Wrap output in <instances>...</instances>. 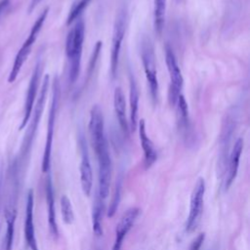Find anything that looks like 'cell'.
<instances>
[{"mask_svg":"<svg viewBox=\"0 0 250 250\" xmlns=\"http://www.w3.org/2000/svg\"><path fill=\"white\" fill-rule=\"evenodd\" d=\"M89 132L95 149L99 167L98 195L104 200L108 195L111 177V158L108 143L104 131V115L101 107L96 104L91 108L89 119Z\"/></svg>","mask_w":250,"mask_h":250,"instance_id":"1","label":"cell"},{"mask_svg":"<svg viewBox=\"0 0 250 250\" xmlns=\"http://www.w3.org/2000/svg\"><path fill=\"white\" fill-rule=\"evenodd\" d=\"M84 38L85 24L82 20H79L67 33L65 40V55L68 65V81L71 84L76 82L80 73Z\"/></svg>","mask_w":250,"mask_h":250,"instance_id":"2","label":"cell"},{"mask_svg":"<svg viewBox=\"0 0 250 250\" xmlns=\"http://www.w3.org/2000/svg\"><path fill=\"white\" fill-rule=\"evenodd\" d=\"M48 12H49V8H46L40 14V16L37 18V20L33 23L27 38L25 39V41L23 42L22 46L19 50V52H18V54H17V56L15 58L12 69H11L10 74H9V77H8V82L9 83H13L17 79L18 74L20 73V71L21 69V66L23 65L24 62L26 61L27 57L29 56V54L31 52L32 46H33V44L35 43V41H36V39L38 37V34H39V32H40L44 22H45V20L47 19Z\"/></svg>","mask_w":250,"mask_h":250,"instance_id":"3","label":"cell"},{"mask_svg":"<svg viewBox=\"0 0 250 250\" xmlns=\"http://www.w3.org/2000/svg\"><path fill=\"white\" fill-rule=\"evenodd\" d=\"M60 94H61L60 82H59L58 77H56L53 81V87H52V99H51V105H50L49 116H48L46 143H45L43 159H42V171L44 173L49 172L50 166H51L52 145H53V137H54L56 117H57V112H58V109H59Z\"/></svg>","mask_w":250,"mask_h":250,"instance_id":"4","label":"cell"},{"mask_svg":"<svg viewBox=\"0 0 250 250\" xmlns=\"http://www.w3.org/2000/svg\"><path fill=\"white\" fill-rule=\"evenodd\" d=\"M141 58L146 74V79L149 88V94L152 103L156 104L158 100L159 85L157 79V71L155 64V55L151 41L148 38H144L141 44Z\"/></svg>","mask_w":250,"mask_h":250,"instance_id":"5","label":"cell"},{"mask_svg":"<svg viewBox=\"0 0 250 250\" xmlns=\"http://www.w3.org/2000/svg\"><path fill=\"white\" fill-rule=\"evenodd\" d=\"M48 88H49V75H45L44 79H43V83L41 86V90L39 93V97L36 101L35 106H33V115H32V120L30 122V125L27 129V132L25 134L23 143H22V146H21V155L25 156L30 149L31 144L33 142L35 133L37 131L41 116H42V112L45 106V103H46V98H47V93H48Z\"/></svg>","mask_w":250,"mask_h":250,"instance_id":"6","label":"cell"},{"mask_svg":"<svg viewBox=\"0 0 250 250\" xmlns=\"http://www.w3.org/2000/svg\"><path fill=\"white\" fill-rule=\"evenodd\" d=\"M127 24V10L125 8H121L117 14L116 20L113 25L112 38H111V51H110V73L112 78L116 76L118 63H119V56L122 41L126 31Z\"/></svg>","mask_w":250,"mask_h":250,"instance_id":"7","label":"cell"},{"mask_svg":"<svg viewBox=\"0 0 250 250\" xmlns=\"http://www.w3.org/2000/svg\"><path fill=\"white\" fill-rule=\"evenodd\" d=\"M165 62L170 78L168 101L171 106H175L184 86V78L181 68L178 64L176 56L169 46L165 47Z\"/></svg>","mask_w":250,"mask_h":250,"instance_id":"8","label":"cell"},{"mask_svg":"<svg viewBox=\"0 0 250 250\" xmlns=\"http://www.w3.org/2000/svg\"><path fill=\"white\" fill-rule=\"evenodd\" d=\"M204 193H205V182H204V179L199 178L190 195L189 213L186 223L187 232H189V233L193 232L201 221L202 212H203V203H204Z\"/></svg>","mask_w":250,"mask_h":250,"instance_id":"9","label":"cell"},{"mask_svg":"<svg viewBox=\"0 0 250 250\" xmlns=\"http://www.w3.org/2000/svg\"><path fill=\"white\" fill-rule=\"evenodd\" d=\"M42 69H43L42 62L40 60H38V62H36V64L34 66V69H33V72H32L28 87H27L25 101H24V106H23V117H22V121L20 125V130H22L27 125V122L30 119V116H31V113L33 110V106H34V102H35L38 88H39Z\"/></svg>","mask_w":250,"mask_h":250,"instance_id":"10","label":"cell"},{"mask_svg":"<svg viewBox=\"0 0 250 250\" xmlns=\"http://www.w3.org/2000/svg\"><path fill=\"white\" fill-rule=\"evenodd\" d=\"M79 146L81 150V162H80V183L81 188L86 196H89L93 187V173L89 158V152L87 144L83 135L79 137Z\"/></svg>","mask_w":250,"mask_h":250,"instance_id":"11","label":"cell"},{"mask_svg":"<svg viewBox=\"0 0 250 250\" xmlns=\"http://www.w3.org/2000/svg\"><path fill=\"white\" fill-rule=\"evenodd\" d=\"M140 213L139 208H130L128 209L120 218L115 229V238L112 246V250H121L123 240L126 237L129 230L134 226V223Z\"/></svg>","mask_w":250,"mask_h":250,"instance_id":"12","label":"cell"},{"mask_svg":"<svg viewBox=\"0 0 250 250\" xmlns=\"http://www.w3.org/2000/svg\"><path fill=\"white\" fill-rule=\"evenodd\" d=\"M16 195L17 193L11 192L8 202L5 207V220H6V231L3 239V249L12 250L14 233H15V223L17 217L16 209Z\"/></svg>","mask_w":250,"mask_h":250,"instance_id":"13","label":"cell"},{"mask_svg":"<svg viewBox=\"0 0 250 250\" xmlns=\"http://www.w3.org/2000/svg\"><path fill=\"white\" fill-rule=\"evenodd\" d=\"M33 191L30 189L27 193L26 197V206H25V221H24V238L26 244L28 245L30 250H39L36 237H35V229H34V222H33Z\"/></svg>","mask_w":250,"mask_h":250,"instance_id":"14","label":"cell"},{"mask_svg":"<svg viewBox=\"0 0 250 250\" xmlns=\"http://www.w3.org/2000/svg\"><path fill=\"white\" fill-rule=\"evenodd\" d=\"M139 126V137H140V142L141 146L144 151V158H145V167L146 169L150 168L153 163L157 159V152L155 149V146L149 137L146 134V122L144 119H141L138 123Z\"/></svg>","mask_w":250,"mask_h":250,"instance_id":"15","label":"cell"},{"mask_svg":"<svg viewBox=\"0 0 250 250\" xmlns=\"http://www.w3.org/2000/svg\"><path fill=\"white\" fill-rule=\"evenodd\" d=\"M113 106H114V111H115L119 126H120L122 132L126 136H128L129 135V122H128L127 113H126V101H125V96L123 94V91L120 87H117L114 90Z\"/></svg>","mask_w":250,"mask_h":250,"instance_id":"16","label":"cell"},{"mask_svg":"<svg viewBox=\"0 0 250 250\" xmlns=\"http://www.w3.org/2000/svg\"><path fill=\"white\" fill-rule=\"evenodd\" d=\"M243 149V140L241 138L237 139L236 142L233 145V147L231 149L230 155H229V167H228V173H227V178H226V189H228L234 179L236 178L237 171H238V166H239V160L240 156L242 153Z\"/></svg>","mask_w":250,"mask_h":250,"instance_id":"17","label":"cell"},{"mask_svg":"<svg viewBox=\"0 0 250 250\" xmlns=\"http://www.w3.org/2000/svg\"><path fill=\"white\" fill-rule=\"evenodd\" d=\"M139 89L132 72L129 75V103H130V127L135 131L138 125V109H139Z\"/></svg>","mask_w":250,"mask_h":250,"instance_id":"18","label":"cell"},{"mask_svg":"<svg viewBox=\"0 0 250 250\" xmlns=\"http://www.w3.org/2000/svg\"><path fill=\"white\" fill-rule=\"evenodd\" d=\"M46 202L48 208V223L51 234L54 237H58L59 229L56 221V211H55V198H54V189L51 176H48L46 181Z\"/></svg>","mask_w":250,"mask_h":250,"instance_id":"19","label":"cell"},{"mask_svg":"<svg viewBox=\"0 0 250 250\" xmlns=\"http://www.w3.org/2000/svg\"><path fill=\"white\" fill-rule=\"evenodd\" d=\"M167 0H153V26L158 35L162 34L165 15H166Z\"/></svg>","mask_w":250,"mask_h":250,"instance_id":"20","label":"cell"},{"mask_svg":"<svg viewBox=\"0 0 250 250\" xmlns=\"http://www.w3.org/2000/svg\"><path fill=\"white\" fill-rule=\"evenodd\" d=\"M177 110L178 125L182 132H188L189 129V118H188V107L184 95H180L175 104Z\"/></svg>","mask_w":250,"mask_h":250,"instance_id":"21","label":"cell"},{"mask_svg":"<svg viewBox=\"0 0 250 250\" xmlns=\"http://www.w3.org/2000/svg\"><path fill=\"white\" fill-rule=\"evenodd\" d=\"M103 210H104L103 199L98 195L95 200V204L93 207V213H92L93 231H94L95 235H97V236L103 235V227H102Z\"/></svg>","mask_w":250,"mask_h":250,"instance_id":"22","label":"cell"},{"mask_svg":"<svg viewBox=\"0 0 250 250\" xmlns=\"http://www.w3.org/2000/svg\"><path fill=\"white\" fill-rule=\"evenodd\" d=\"M61 212L63 222L67 225H70L74 220V213L71 202L65 194L62 195L61 197Z\"/></svg>","mask_w":250,"mask_h":250,"instance_id":"23","label":"cell"},{"mask_svg":"<svg viewBox=\"0 0 250 250\" xmlns=\"http://www.w3.org/2000/svg\"><path fill=\"white\" fill-rule=\"evenodd\" d=\"M91 1L92 0H77L69 10V13L66 19V24H70L72 21H74V20H76L82 14L85 8H87V6L90 4Z\"/></svg>","mask_w":250,"mask_h":250,"instance_id":"24","label":"cell"},{"mask_svg":"<svg viewBox=\"0 0 250 250\" xmlns=\"http://www.w3.org/2000/svg\"><path fill=\"white\" fill-rule=\"evenodd\" d=\"M120 194H121V179H119L116 182L114 193H113L111 202L109 204V208H108V211H107V216L109 218L113 217V215L115 214V212L118 208V204H119V201H120Z\"/></svg>","mask_w":250,"mask_h":250,"instance_id":"25","label":"cell"},{"mask_svg":"<svg viewBox=\"0 0 250 250\" xmlns=\"http://www.w3.org/2000/svg\"><path fill=\"white\" fill-rule=\"evenodd\" d=\"M204 239H205V233L204 232L199 233L195 237V239L191 242L188 250H199L201 245H202V243H203V241H204Z\"/></svg>","mask_w":250,"mask_h":250,"instance_id":"26","label":"cell"},{"mask_svg":"<svg viewBox=\"0 0 250 250\" xmlns=\"http://www.w3.org/2000/svg\"><path fill=\"white\" fill-rule=\"evenodd\" d=\"M9 6H10V0H1L0 1V21H2V18L5 16L6 12L8 11Z\"/></svg>","mask_w":250,"mask_h":250,"instance_id":"27","label":"cell"},{"mask_svg":"<svg viewBox=\"0 0 250 250\" xmlns=\"http://www.w3.org/2000/svg\"><path fill=\"white\" fill-rule=\"evenodd\" d=\"M40 1L41 0H32L31 1V3H30V5H29V8H28V12L29 13H31L33 10H34V8L40 3Z\"/></svg>","mask_w":250,"mask_h":250,"instance_id":"28","label":"cell"}]
</instances>
